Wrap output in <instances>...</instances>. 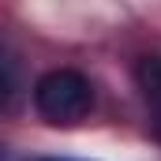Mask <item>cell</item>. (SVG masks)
<instances>
[{"label":"cell","instance_id":"cell-4","mask_svg":"<svg viewBox=\"0 0 161 161\" xmlns=\"http://www.w3.org/2000/svg\"><path fill=\"white\" fill-rule=\"evenodd\" d=\"M45 161H68V158H45Z\"/></svg>","mask_w":161,"mask_h":161},{"label":"cell","instance_id":"cell-2","mask_svg":"<svg viewBox=\"0 0 161 161\" xmlns=\"http://www.w3.org/2000/svg\"><path fill=\"white\" fill-rule=\"evenodd\" d=\"M139 86L146 90V97H154L161 105V60H142L139 64Z\"/></svg>","mask_w":161,"mask_h":161},{"label":"cell","instance_id":"cell-1","mask_svg":"<svg viewBox=\"0 0 161 161\" xmlns=\"http://www.w3.org/2000/svg\"><path fill=\"white\" fill-rule=\"evenodd\" d=\"M90 105H94V86L71 68L45 71L34 82V109L49 124H79L90 113Z\"/></svg>","mask_w":161,"mask_h":161},{"label":"cell","instance_id":"cell-3","mask_svg":"<svg viewBox=\"0 0 161 161\" xmlns=\"http://www.w3.org/2000/svg\"><path fill=\"white\" fill-rule=\"evenodd\" d=\"M150 127H154V135H158V139H161V105H158V109H154V120H150Z\"/></svg>","mask_w":161,"mask_h":161}]
</instances>
